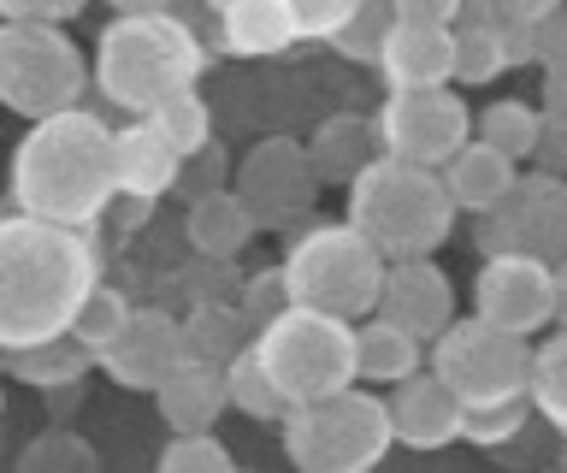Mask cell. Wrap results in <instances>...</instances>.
<instances>
[{
    "mask_svg": "<svg viewBox=\"0 0 567 473\" xmlns=\"http://www.w3.org/2000/svg\"><path fill=\"white\" fill-rule=\"evenodd\" d=\"M390 444H396L390 397L361 391V379L284 414V455L308 473H367L384 462Z\"/></svg>",
    "mask_w": 567,
    "mask_h": 473,
    "instance_id": "obj_5",
    "label": "cell"
},
{
    "mask_svg": "<svg viewBox=\"0 0 567 473\" xmlns=\"http://www.w3.org/2000/svg\"><path fill=\"white\" fill-rule=\"evenodd\" d=\"M237 196L248 202L260 232L301 225L319 202V172L308 161V143H296V136H260L237 161Z\"/></svg>",
    "mask_w": 567,
    "mask_h": 473,
    "instance_id": "obj_11",
    "label": "cell"
},
{
    "mask_svg": "<svg viewBox=\"0 0 567 473\" xmlns=\"http://www.w3.org/2000/svg\"><path fill=\"white\" fill-rule=\"evenodd\" d=\"M131 313H136V308L124 302V290H113V285H95V290L83 296V308L71 313V338H78V343L89 349V356L101 361V349H106V343L118 338V331H124V320H131Z\"/></svg>",
    "mask_w": 567,
    "mask_h": 473,
    "instance_id": "obj_33",
    "label": "cell"
},
{
    "mask_svg": "<svg viewBox=\"0 0 567 473\" xmlns=\"http://www.w3.org/2000/svg\"><path fill=\"white\" fill-rule=\"evenodd\" d=\"M255 343V326L243 320L237 302H219V296H202L189 313H184V356L195 361H230L237 349Z\"/></svg>",
    "mask_w": 567,
    "mask_h": 473,
    "instance_id": "obj_26",
    "label": "cell"
},
{
    "mask_svg": "<svg viewBox=\"0 0 567 473\" xmlns=\"http://www.w3.org/2000/svg\"><path fill=\"white\" fill-rule=\"evenodd\" d=\"M142 119H154V131L166 136L177 154H195L202 143H213V113H207V101L195 95V83L177 90V95H166L154 113H142Z\"/></svg>",
    "mask_w": 567,
    "mask_h": 473,
    "instance_id": "obj_32",
    "label": "cell"
},
{
    "mask_svg": "<svg viewBox=\"0 0 567 473\" xmlns=\"http://www.w3.org/2000/svg\"><path fill=\"white\" fill-rule=\"evenodd\" d=\"M18 467L24 473H95L101 450L83 432H35L24 444V455H18Z\"/></svg>",
    "mask_w": 567,
    "mask_h": 473,
    "instance_id": "obj_34",
    "label": "cell"
},
{
    "mask_svg": "<svg viewBox=\"0 0 567 473\" xmlns=\"http://www.w3.org/2000/svg\"><path fill=\"white\" fill-rule=\"evenodd\" d=\"M159 467L166 473H230L237 455H230L213 432H172V444L159 450Z\"/></svg>",
    "mask_w": 567,
    "mask_h": 473,
    "instance_id": "obj_36",
    "label": "cell"
},
{
    "mask_svg": "<svg viewBox=\"0 0 567 473\" xmlns=\"http://www.w3.org/2000/svg\"><path fill=\"white\" fill-rule=\"evenodd\" d=\"M478 243L491 249H526L544 260H567V184L561 172H526L491 214H478Z\"/></svg>",
    "mask_w": 567,
    "mask_h": 473,
    "instance_id": "obj_12",
    "label": "cell"
},
{
    "mask_svg": "<svg viewBox=\"0 0 567 473\" xmlns=\"http://www.w3.org/2000/svg\"><path fill=\"white\" fill-rule=\"evenodd\" d=\"M202 65H207L202 37H195L172 7H154V12H118V19L101 30L89 72H95L101 101H113L118 113L142 119L166 95L189 90V83L202 78Z\"/></svg>",
    "mask_w": 567,
    "mask_h": 473,
    "instance_id": "obj_3",
    "label": "cell"
},
{
    "mask_svg": "<svg viewBox=\"0 0 567 473\" xmlns=\"http://www.w3.org/2000/svg\"><path fill=\"white\" fill-rule=\"evenodd\" d=\"M390 24H396V0H354L349 24L331 37V48L372 65V60H379V48H384V37H390Z\"/></svg>",
    "mask_w": 567,
    "mask_h": 473,
    "instance_id": "obj_35",
    "label": "cell"
},
{
    "mask_svg": "<svg viewBox=\"0 0 567 473\" xmlns=\"http://www.w3.org/2000/svg\"><path fill=\"white\" fill-rule=\"evenodd\" d=\"M95 83L83 48L53 19H0V107L18 119H48L78 107Z\"/></svg>",
    "mask_w": 567,
    "mask_h": 473,
    "instance_id": "obj_8",
    "label": "cell"
},
{
    "mask_svg": "<svg viewBox=\"0 0 567 473\" xmlns=\"http://www.w3.org/2000/svg\"><path fill=\"white\" fill-rule=\"evenodd\" d=\"M379 154H384L379 125L361 119V113H337V119H326V125L308 136V161L319 172V184H343L349 189Z\"/></svg>",
    "mask_w": 567,
    "mask_h": 473,
    "instance_id": "obj_23",
    "label": "cell"
},
{
    "mask_svg": "<svg viewBox=\"0 0 567 473\" xmlns=\"http://www.w3.org/2000/svg\"><path fill=\"white\" fill-rule=\"evenodd\" d=\"M255 356L272 373V384L284 391L290 409L319 402V397H331V391L361 379L354 373V320L308 308V302H290L278 320H266L255 331Z\"/></svg>",
    "mask_w": 567,
    "mask_h": 473,
    "instance_id": "obj_7",
    "label": "cell"
},
{
    "mask_svg": "<svg viewBox=\"0 0 567 473\" xmlns=\"http://www.w3.org/2000/svg\"><path fill=\"white\" fill-rule=\"evenodd\" d=\"M508 24H491V19H461L455 24V83H467V90H478V83L503 78L508 72Z\"/></svg>",
    "mask_w": 567,
    "mask_h": 473,
    "instance_id": "obj_27",
    "label": "cell"
},
{
    "mask_svg": "<svg viewBox=\"0 0 567 473\" xmlns=\"http://www.w3.org/2000/svg\"><path fill=\"white\" fill-rule=\"evenodd\" d=\"M0 367H7L18 384H35V391H71V384L95 367V356H89L71 331H60V338H42V343H24V349H0Z\"/></svg>",
    "mask_w": 567,
    "mask_h": 473,
    "instance_id": "obj_25",
    "label": "cell"
},
{
    "mask_svg": "<svg viewBox=\"0 0 567 473\" xmlns=\"http://www.w3.org/2000/svg\"><path fill=\"white\" fill-rule=\"evenodd\" d=\"M113 12H154V7H172V0H106Z\"/></svg>",
    "mask_w": 567,
    "mask_h": 473,
    "instance_id": "obj_48",
    "label": "cell"
},
{
    "mask_svg": "<svg viewBox=\"0 0 567 473\" xmlns=\"http://www.w3.org/2000/svg\"><path fill=\"white\" fill-rule=\"evenodd\" d=\"M544 172H567V125L561 119H544V136H538V154H532Z\"/></svg>",
    "mask_w": 567,
    "mask_h": 473,
    "instance_id": "obj_44",
    "label": "cell"
},
{
    "mask_svg": "<svg viewBox=\"0 0 567 473\" xmlns=\"http://www.w3.org/2000/svg\"><path fill=\"white\" fill-rule=\"evenodd\" d=\"M455 196L443 184V166H420L402 154H379L361 178L349 184V219L379 243L384 260L437 255L455 225Z\"/></svg>",
    "mask_w": 567,
    "mask_h": 473,
    "instance_id": "obj_4",
    "label": "cell"
},
{
    "mask_svg": "<svg viewBox=\"0 0 567 473\" xmlns=\"http://www.w3.org/2000/svg\"><path fill=\"white\" fill-rule=\"evenodd\" d=\"M384 267H390V260L379 255V243H372L354 219L308 225V232L290 243V255H284V278H290L296 302L343 313V320H367V313H379Z\"/></svg>",
    "mask_w": 567,
    "mask_h": 473,
    "instance_id": "obj_6",
    "label": "cell"
},
{
    "mask_svg": "<svg viewBox=\"0 0 567 473\" xmlns=\"http://www.w3.org/2000/svg\"><path fill=\"white\" fill-rule=\"evenodd\" d=\"M425 338H414L408 326H396L390 313H367V320H354V373L367 384H396L408 373H420L425 367Z\"/></svg>",
    "mask_w": 567,
    "mask_h": 473,
    "instance_id": "obj_24",
    "label": "cell"
},
{
    "mask_svg": "<svg viewBox=\"0 0 567 473\" xmlns=\"http://www.w3.org/2000/svg\"><path fill=\"white\" fill-rule=\"evenodd\" d=\"M0 214H7V202H0Z\"/></svg>",
    "mask_w": 567,
    "mask_h": 473,
    "instance_id": "obj_50",
    "label": "cell"
},
{
    "mask_svg": "<svg viewBox=\"0 0 567 473\" xmlns=\"http://www.w3.org/2000/svg\"><path fill=\"white\" fill-rule=\"evenodd\" d=\"M101 285L89 225H60L24 207L0 214V349L71 331V313Z\"/></svg>",
    "mask_w": 567,
    "mask_h": 473,
    "instance_id": "obj_1",
    "label": "cell"
},
{
    "mask_svg": "<svg viewBox=\"0 0 567 473\" xmlns=\"http://www.w3.org/2000/svg\"><path fill=\"white\" fill-rule=\"evenodd\" d=\"M177 361H184V320H172L166 308H136L95 367L124 391H159Z\"/></svg>",
    "mask_w": 567,
    "mask_h": 473,
    "instance_id": "obj_14",
    "label": "cell"
},
{
    "mask_svg": "<svg viewBox=\"0 0 567 473\" xmlns=\"http://www.w3.org/2000/svg\"><path fill=\"white\" fill-rule=\"evenodd\" d=\"M255 214H248V202L237 196V184H219V189H202V196H189V214H184V237L189 249L202 260H237L248 243H255Z\"/></svg>",
    "mask_w": 567,
    "mask_h": 473,
    "instance_id": "obj_20",
    "label": "cell"
},
{
    "mask_svg": "<svg viewBox=\"0 0 567 473\" xmlns=\"http://www.w3.org/2000/svg\"><path fill=\"white\" fill-rule=\"evenodd\" d=\"M496 7H503L508 19H520V24H532V19H544V12H556L561 0H496Z\"/></svg>",
    "mask_w": 567,
    "mask_h": 473,
    "instance_id": "obj_46",
    "label": "cell"
},
{
    "mask_svg": "<svg viewBox=\"0 0 567 473\" xmlns=\"http://www.w3.org/2000/svg\"><path fill=\"white\" fill-rule=\"evenodd\" d=\"M432 373L461 402L520 397L532 379V343L520 331L485 320V313H467V320H450L432 338Z\"/></svg>",
    "mask_w": 567,
    "mask_h": 473,
    "instance_id": "obj_9",
    "label": "cell"
},
{
    "mask_svg": "<svg viewBox=\"0 0 567 473\" xmlns=\"http://www.w3.org/2000/svg\"><path fill=\"white\" fill-rule=\"evenodd\" d=\"M526 414H538L532 409V391L491 397V402H461V438L478 444V450H503V444H514V438L526 432Z\"/></svg>",
    "mask_w": 567,
    "mask_h": 473,
    "instance_id": "obj_31",
    "label": "cell"
},
{
    "mask_svg": "<svg viewBox=\"0 0 567 473\" xmlns=\"http://www.w3.org/2000/svg\"><path fill=\"white\" fill-rule=\"evenodd\" d=\"M296 24H301V42H331L337 30L349 24L354 0H290Z\"/></svg>",
    "mask_w": 567,
    "mask_h": 473,
    "instance_id": "obj_38",
    "label": "cell"
},
{
    "mask_svg": "<svg viewBox=\"0 0 567 473\" xmlns=\"http://www.w3.org/2000/svg\"><path fill=\"white\" fill-rule=\"evenodd\" d=\"M113 125L101 113L60 107L48 119H30L24 143L12 148V207L60 225H101L106 202L118 189V161H113Z\"/></svg>",
    "mask_w": 567,
    "mask_h": 473,
    "instance_id": "obj_2",
    "label": "cell"
},
{
    "mask_svg": "<svg viewBox=\"0 0 567 473\" xmlns=\"http://www.w3.org/2000/svg\"><path fill=\"white\" fill-rule=\"evenodd\" d=\"M83 7L89 0H0V19H53V24H65V19H78Z\"/></svg>",
    "mask_w": 567,
    "mask_h": 473,
    "instance_id": "obj_42",
    "label": "cell"
},
{
    "mask_svg": "<svg viewBox=\"0 0 567 473\" xmlns=\"http://www.w3.org/2000/svg\"><path fill=\"white\" fill-rule=\"evenodd\" d=\"M154 409H159V420H166L172 432H213V426H219V414L230 409L225 367H219V361L184 356L166 379H159Z\"/></svg>",
    "mask_w": 567,
    "mask_h": 473,
    "instance_id": "obj_18",
    "label": "cell"
},
{
    "mask_svg": "<svg viewBox=\"0 0 567 473\" xmlns=\"http://www.w3.org/2000/svg\"><path fill=\"white\" fill-rule=\"evenodd\" d=\"M301 42L290 0H230L219 7V48L237 60H278Z\"/></svg>",
    "mask_w": 567,
    "mask_h": 473,
    "instance_id": "obj_19",
    "label": "cell"
},
{
    "mask_svg": "<svg viewBox=\"0 0 567 473\" xmlns=\"http://www.w3.org/2000/svg\"><path fill=\"white\" fill-rule=\"evenodd\" d=\"M372 125H379L384 154H402V161L420 166H450V154L473 143L478 119L455 83H425V90H390L384 107L372 113Z\"/></svg>",
    "mask_w": 567,
    "mask_h": 473,
    "instance_id": "obj_10",
    "label": "cell"
},
{
    "mask_svg": "<svg viewBox=\"0 0 567 473\" xmlns=\"http://www.w3.org/2000/svg\"><path fill=\"white\" fill-rule=\"evenodd\" d=\"M379 313H390L396 326H408L414 338L432 343L437 331L455 320V285H450V273H443L432 255L390 260V267H384V296H379Z\"/></svg>",
    "mask_w": 567,
    "mask_h": 473,
    "instance_id": "obj_15",
    "label": "cell"
},
{
    "mask_svg": "<svg viewBox=\"0 0 567 473\" xmlns=\"http://www.w3.org/2000/svg\"><path fill=\"white\" fill-rule=\"evenodd\" d=\"M225 384H230V409H237V414H248V420H278V426H284L290 402H284V391L272 384V373L260 367L255 343L237 349V356L225 361Z\"/></svg>",
    "mask_w": 567,
    "mask_h": 473,
    "instance_id": "obj_30",
    "label": "cell"
},
{
    "mask_svg": "<svg viewBox=\"0 0 567 473\" xmlns=\"http://www.w3.org/2000/svg\"><path fill=\"white\" fill-rule=\"evenodd\" d=\"M207 7H213V12H219V7H230V0H207Z\"/></svg>",
    "mask_w": 567,
    "mask_h": 473,
    "instance_id": "obj_49",
    "label": "cell"
},
{
    "mask_svg": "<svg viewBox=\"0 0 567 473\" xmlns=\"http://www.w3.org/2000/svg\"><path fill=\"white\" fill-rule=\"evenodd\" d=\"M384 397H390V420H396V444L432 455V450H443V444L461 438V397L432 373V367L396 379Z\"/></svg>",
    "mask_w": 567,
    "mask_h": 473,
    "instance_id": "obj_16",
    "label": "cell"
},
{
    "mask_svg": "<svg viewBox=\"0 0 567 473\" xmlns=\"http://www.w3.org/2000/svg\"><path fill=\"white\" fill-rule=\"evenodd\" d=\"M467 0H396V19H414V24H455Z\"/></svg>",
    "mask_w": 567,
    "mask_h": 473,
    "instance_id": "obj_43",
    "label": "cell"
},
{
    "mask_svg": "<svg viewBox=\"0 0 567 473\" xmlns=\"http://www.w3.org/2000/svg\"><path fill=\"white\" fill-rule=\"evenodd\" d=\"M473 136H485V143H496L503 154H514V161H532V154H538V136H544V107L526 95H503L478 113Z\"/></svg>",
    "mask_w": 567,
    "mask_h": 473,
    "instance_id": "obj_28",
    "label": "cell"
},
{
    "mask_svg": "<svg viewBox=\"0 0 567 473\" xmlns=\"http://www.w3.org/2000/svg\"><path fill=\"white\" fill-rule=\"evenodd\" d=\"M154 196H142V189H113V202H106V214L101 225H113V232H136V225H148L154 219Z\"/></svg>",
    "mask_w": 567,
    "mask_h": 473,
    "instance_id": "obj_41",
    "label": "cell"
},
{
    "mask_svg": "<svg viewBox=\"0 0 567 473\" xmlns=\"http://www.w3.org/2000/svg\"><path fill=\"white\" fill-rule=\"evenodd\" d=\"M514 178H520V161L514 154H503L496 143H485V136H473L467 148L450 154V166H443V184H450V196L461 214H491L496 202L514 189Z\"/></svg>",
    "mask_w": 567,
    "mask_h": 473,
    "instance_id": "obj_21",
    "label": "cell"
},
{
    "mask_svg": "<svg viewBox=\"0 0 567 473\" xmlns=\"http://www.w3.org/2000/svg\"><path fill=\"white\" fill-rule=\"evenodd\" d=\"M225 178H230V154H225V143H202L195 154H184V178H177V189L202 196V189H219Z\"/></svg>",
    "mask_w": 567,
    "mask_h": 473,
    "instance_id": "obj_39",
    "label": "cell"
},
{
    "mask_svg": "<svg viewBox=\"0 0 567 473\" xmlns=\"http://www.w3.org/2000/svg\"><path fill=\"white\" fill-rule=\"evenodd\" d=\"M532 60L538 65H567V0L544 19H532Z\"/></svg>",
    "mask_w": 567,
    "mask_h": 473,
    "instance_id": "obj_40",
    "label": "cell"
},
{
    "mask_svg": "<svg viewBox=\"0 0 567 473\" xmlns=\"http://www.w3.org/2000/svg\"><path fill=\"white\" fill-rule=\"evenodd\" d=\"M532 409H538L549 426L567 438V326H556L544 343H532Z\"/></svg>",
    "mask_w": 567,
    "mask_h": 473,
    "instance_id": "obj_29",
    "label": "cell"
},
{
    "mask_svg": "<svg viewBox=\"0 0 567 473\" xmlns=\"http://www.w3.org/2000/svg\"><path fill=\"white\" fill-rule=\"evenodd\" d=\"M290 302H296V296H290V278H284V267H266V273H255V278L243 285V296H237L243 320L255 326V331H260L266 320H278V313L290 308Z\"/></svg>",
    "mask_w": 567,
    "mask_h": 473,
    "instance_id": "obj_37",
    "label": "cell"
},
{
    "mask_svg": "<svg viewBox=\"0 0 567 473\" xmlns=\"http://www.w3.org/2000/svg\"><path fill=\"white\" fill-rule=\"evenodd\" d=\"M113 161H118V189H142V196H172L184 178V154L154 131V119H131L113 136Z\"/></svg>",
    "mask_w": 567,
    "mask_h": 473,
    "instance_id": "obj_22",
    "label": "cell"
},
{
    "mask_svg": "<svg viewBox=\"0 0 567 473\" xmlns=\"http://www.w3.org/2000/svg\"><path fill=\"white\" fill-rule=\"evenodd\" d=\"M473 313L520 331V338L556 326V260L526 249H491L473 278Z\"/></svg>",
    "mask_w": 567,
    "mask_h": 473,
    "instance_id": "obj_13",
    "label": "cell"
},
{
    "mask_svg": "<svg viewBox=\"0 0 567 473\" xmlns=\"http://www.w3.org/2000/svg\"><path fill=\"white\" fill-rule=\"evenodd\" d=\"M390 90H425V83H455V24H414L396 19L372 60Z\"/></svg>",
    "mask_w": 567,
    "mask_h": 473,
    "instance_id": "obj_17",
    "label": "cell"
},
{
    "mask_svg": "<svg viewBox=\"0 0 567 473\" xmlns=\"http://www.w3.org/2000/svg\"><path fill=\"white\" fill-rule=\"evenodd\" d=\"M538 107H544V119H561V125H567V65H544Z\"/></svg>",
    "mask_w": 567,
    "mask_h": 473,
    "instance_id": "obj_45",
    "label": "cell"
},
{
    "mask_svg": "<svg viewBox=\"0 0 567 473\" xmlns=\"http://www.w3.org/2000/svg\"><path fill=\"white\" fill-rule=\"evenodd\" d=\"M556 326H567V260H556Z\"/></svg>",
    "mask_w": 567,
    "mask_h": 473,
    "instance_id": "obj_47",
    "label": "cell"
}]
</instances>
